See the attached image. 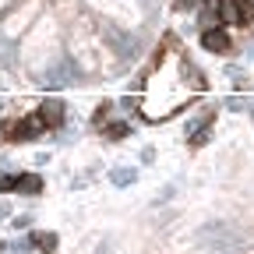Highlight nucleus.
<instances>
[{
  "label": "nucleus",
  "mask_w": 254,
  "mask_h": 254,
  "mask_svg": "<svg viewBox=\"0 0 254 254\" xmlns=\"http://www.w3.org/2000/svg\"><path fill=\"white\" fill-rule=\"evenodd\" d=\"M201 244L212 254H240L244 251V237L233 233L230 226H222V222H212V226L201 230Z\"/></svg>",
  "instance_id": "nucleus-1"
},
{
  "label": "nucleus",
  "mask_w": 254,
  "mask_h": 254,
  "mask_svg": "<svg viewBox=\"0 0 254 254\" xmlns=\"http://www.w3.org/2000/svg\"><path fill=\"white\" fill-rule=\"evenodd\" d=\"M43 131H46V124H43L39 113L18 117V120H7L4 124V138H11V141H32L36 134H43Z\"/></svg>",
  "instance_id": "nucleus-2"
},
{
  "label": "nucleus",
  "mask_w": 254,
  "mask_h": 254,
  "mask_svg": "<svg viewBox=\"0 0 254 254\" xmlns=\"http://www.w3.org/2000/svg\"><path fill=\"white\" fill-rule=\"evenodd\" d=\"M201 46L208 53H226L230 50V32L226 28H205L201 32Z\"/></svg>",
  "instance_id": "nucleus-3"
},
{
  "label": "nucleus",
  "mask_w": 254,
  "mask_h": 254,
  "mask_svg": "<svg viewBox=\"0 0 254 254\" xmlns=\"http://www.w3.org/2000/svg\"><path fill=\"white\" fill-rule=\"evenodd\" d=\"M39 117H43V124H46V127H60V124H64V103L46 99V103L39 106Z\"/></svg>",
  "instance_id": "nucleus-4"
},
{
  "label": "nucleus",
  "mask_w": 254,
  "mask_h": 254,
  "mask_svg": "<svg viewBox=\"0 0 254 254\" xmlns=\"http://www.w3.org/2000/svg\"><path fill=\"white\" fill-rule=\"evenodd\" d=\"M18 190L21 194H39L43 190V180L36 173H18Z\"/></svg>",
  "instance_id": "nucleus-5"
},
{
  "label": "nucleus",
  "mask_w": 254,
  "mask_h": 254,
  "mask_svg": "<svg viewBox=\"0 0 254 254\" xmlns=\"http://www.w3.org/2000/svg\"><path fill=\"white\" fill-rule=\"evenodd\" d=\"M134 177H138V170H131V166H120V170H113V173H110V180H113L117 187H131V184H134Z\"/></svg>",
  "instance_id": "nucleus-6"
},
{
  "label": "nucleus",
  "mask_w": 254,
  "mask_h": 254,
  "mask_svg": "<svg viewBox=\"0 0 254 254\" xmlns=\"http://www.w3.org/2000/svg\"><path fill=\"white\" fill-rule=\"evenodd\" d=\"M71 78H74V74H71V67H67V64H60V67H53V71L46 74V85H53V88H57V85L71 81Z\"/></svg>",
  "instance_id": "nucleus-7"
},
{
  "label": "nucleus",
  "mask_w": 254,
  "mask_h": 254,
  "mask_svg": "<svg viewBox=\"0 0 254 254\" xmlns=\"http://www.w3.org/2000/svg\"><path fill=\"white\" fill-rule=\"evenodd\" d=\"M237 21H254V0H237Z\"/></svg>",
  "instance_id": "nucleus-8"
},
{
  "label": "nucleus",
  "mask_w": 254,
  "mask_h": 254,
  "mask_svg": "<svg viewBox=\"0 0 254 254\" xmlns=\"http://www.w3.org/2000/svg\"><path fill=\"white\" fill-rule=\"evenodd\" d=\"M32 240H36V247H39V251H46V254H53V251H57V237H53V233H36Z\"/></svg>",
  "instance_id": "nucleus-9"
},
{
  "label": "nucleus",
  "mask_w": 254,
  "mask_h": 254,
  "mask_svg": "<svg viewBox=\"0 0 254 254\" xmlns=\"http://www.w3.org/2000/svg\"><path fill=\"white\" fill-rule=\"evenodd\" d=\"M106 117H110V106L103 103L99 110H95V120H92V124H95V127H99V131H106Z\"/></svg>",
  "instance_id": "nucleus-10"
},
{
  "label": "nucleus",
  "mask_w": 254,
  "mask_h": 254,
  "mask_svg": "<svg viewBox=\"0 0 254 254\" xmlns=\"http://www.w3.org/2000/svg\"><path fill=\"white\" fill-rule=\"evenodd\" d=\"M106 134L110 138H124L127 134V124H106Z\"/></svg>",
  "instance_id": "nucleus-11"
},
{
  "label": "nucleus",
  "mask_w": 254,
  "mask_h": 254,
  "mask_svg": "<svg viewBox=\"0 0 254 254\" xmlns=\"http://www.w3.org/2000/svg\"><path fill=\"white\" fill-rule=\"evenodd\" d=\"M0 57H4V64H11V46L7 43H0Z\"/></svg>",
  "instance_id": "nucleus-12"
},
{
  "label": "nucleus",
  "mask_w": 254,
  "mask_h": 254,
  "mask_svg": "<svg viewBox=\"0 0 254 254\" xmlns=\"http://www.w3.org/2000/svg\"><path fill=\"white\" fill-rule=\"evenodd\" d=\"M110 251V244H99V247H95V254H106Z\"/></svg>",
  "instance_id": "nucleus-13"
}]
</instances>
